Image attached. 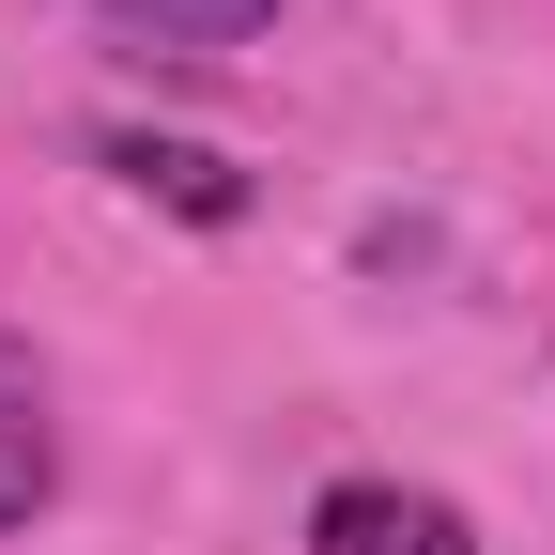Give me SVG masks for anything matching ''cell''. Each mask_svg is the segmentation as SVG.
Wrapping results in <instances>:
<instances>
[{"label":"cell","instance_id":"1","mask_svg":"<svg viewBox=\"0 0 555 555\" xmlns=\"http://www.w3.org/2000/svg\"><path fill=\"white\" fill-rule=\"evenodd\" d=\"M309 555H478L448 494H401V478H339L309 509Z\"/></svg>","mask_w":555,"mask_h":555},{"label":"cell","instance_id":"2","mask_svg":"<svg viewBox=\"0 0 555 555\" xmlns=\"http://www.w3.org/2000/svg\"><path fill=\"white\" fill-rule=\"evenodd\" d=\"M108 170H124L139 201H170V217H201V232L247 217V170H232V155H201V139H139V124H124V139H108Z\"/></svg>","mask_w":555,"mask_h":555},{"label":"cell","instance_id":"3","mask_svg":"<svg viewBox=\"0 0 555 555\" xmlns=\"http://www.w3.org/2000/svg\"><path fill=\"white\" fill-rule=\"evenodd\" d=\"M93 16L124 31V47H170V62H217V47H247L278 0H93Z\"/></svg>","mask_w":555,"mask_h":555},{"label":"cell","instance_id":"4","mask_svg":"<svg viewBox=\"0 0 555 555\" xmlns=\"http://www.w3.org/2000/svg\"><path fill=\"white\" fill-rule=\"evenodd\" d=\"M47 494H62V448L31 433V416H16V401H0V525H31Z\"/></svg>","mask_w":555,"mask_h":555}]
</instances>
